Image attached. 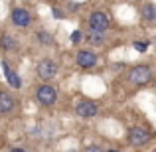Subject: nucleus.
<instances>
[{
  "label": "nucleus",
  "instance_id": "1",
  "mask_svg": "<svg viewBox=\"0 0 156 152\" xmlns=\"http://www.w3.org/2000/svg\"><path fill=\"white\" fill-rule=\"evenodd\" d=\"M152 79H154L152 67L146 65V63H136L126 71V81H129L130 85H136V87H144V85H148Z\"/></svg>",
  "mask_w": 156,
  "mask_h": 152
},
{
  "label": "nucleus",
  "instance_id": "2",
  "mask_svg": "<svg viewBox=\"0 0 156 152\" xmlns=\"http://www.w3.org/2000/svg\"><path fill=\"white\" fill-rule=\"evenodd\" d=\"M34 97H36V103L40 107H53L57 103V99H59V93H57V89L53 87L50 81H42L36 87Z\"/></svg>",
  "mask_w": 156,
  "mask_h": 152
},
{
  "label": "nucleus",
  "instance_id": "3",
  "mask_svg": "<svg viewBox=\"0 0 156 152\" xmlns=\"http://www.w3.org/2000/svg\"><path fill=\"white\" fill-rule=\"evenodd\" d=\"M126 140H129V144L133 148H144V146H148L152 142V133L142 125H134L129 129Z\"/></svg>",
  "mask_w": 156,
  "mask_h": 152
},
{
  "label": "nucleus",
  "instance_id": "4",
  "mask_svg": "<svg viewBox=\"0 0 156 152\" xmlns=\"http://www.w3.org/2000/svg\"><path fill=\"white\" fill-rule=\"evenodd\" d=\"M87 28L95 34H107V30L111 28V16L105 10H93L87 18Z\"/></svg>",
  "mask_w": 156,
  "mask_h": 152
},
{
  "label": "nucleus",
  "instance_id": "5",
  "mask_svg": "<svg viewBox=\"0 0 156 152\" xmlns=\"http://www.w3.org/2000/svg\"><path fill=\"white\" fill-rule=\"evenodd\" d=\"M57 71H59V65L53 57H42L36 63V75L42 81H51L57 75Z\"/></svg>",
  "mask_w": 156,
  "mask_h": 152
},
{
  "label": "nucleus",
  "instance_id": "6",
  "mask_svg": "<svg viewBox=\"0 0 156 152\" xmlns=\"http://www.w3.org/2000/svg\"><path fill=\"white\" fill-rule=\"evenodd\" d=\"M20 111V103L16 95L8 89H0V117H8Z\"/></svg>",
  "mask_w": 156,
  "mask_h": 152
},
{
  "label": "nucleus",
  "instance_id": "7",
  "mask_svg": "<svg viewBox=\"0 0 156 152\" xmlns=\"http://www.w3.org/2000/svg\"><path fill=\"white\" fill-rule=\"evenodd\" d=\"M73 111L79 118H95L99 115V103L93 99H79L73 107Z\"/></svg>",
  "mask_w": 156,
  "mask_h": 152
},
{
  "label": "nucleus",
  "instance_id": "8",
  "mask_svg": "<svg viewBox=\"0 0 156 152\" xmlns=\"http://www.w3.org/2000/svg\"><path fill=\"white\" fill-rule=\"evenodd\" d=\"M10 22L14 24L16 28H22V30H26V28L32 26V22H34V18H32L30 10L24 6H14L10 10Z\"/></svg>",
  "mask_w": 156,
  "mask_h": 152
},
{
  "label": "nucleus",
  "instance_id": "9",
  "mask_svg": "<svg viewBox=\"0 0 156 152\" xmlns=\"http://www.w3.org/2000/svg\"><path fill=\"white\" fill-rule=\"evenodd\" d=\"M75 63H77V67H81V69H93V67H97L99 65V55H97L93 50H79L75 53Z\"/></svg>",
  "mask_w": 156,
  "mask_h": 152
},
{
  "label": "nucleus",
  "instance_id": "10",
  "mask_svg": "<svg viewBox=\"0 0 156 152\" xmlns=\"http://www.w3.org/2000/svg\"><path fill=\"white\" fill-rule=\"evenodd\" d=\"M18 50H20V42H18V38H14V36L8 34V32L0 34V51H4V53H12V51H18Z\"/></svg>",
  "mask_w": 156,
  "mask_h": 152
},
{
  "label": "nucleus",
  "instance_id": "11",
  "mask_svg": "<svg viewBox=\"0 0 156 152\" xmlns=\"http://www.w3.org/2000/svg\"><path fill=\"white\" fill-rule=\"evenodd\" d=\"M2 69H4V75H6L8 85H10L12 89H16V91H18V89H22V79H20L18 71H14L6 59H2Z\"/></svg>",
  "mask_w": 156,
  "mask_h": 152
},
{
  "label": "nucleus",
  "instance_id": "12",
  "mask_svg": "<svg viewBox=\"0 0 156 152\" xmlns=\"http://www.w3.org/2000/svg\"><path fill=\"white\" fill-rule=\"evenodd\" d=\"M140 18L146 24H154L156 22V4L152 2H142L140 4Z\"/></svg>",
  "mask_w": 156,
  "mask_h": 152
},
{
  "label": "nucleus",
  "instance_id": "13",
  "mask_svg": "<svg viewBox=\"0 0 156 152\" xmlns=\"http://www.w3.org/2000/svg\"><path fill=\"white\" fill-rule=\"evenodd\" d=\"M36 36H38V42L42 44V46H46V48L53 46V36H51V32H48V30H38V32H36Z\"/></svg>",
  "mask_w": 156,
  "mask_h": 152
},
{
  "label": "nucleus",
  "instance_id": "14",
  "mask_svg": "<svg viewBox=\"0 0 156 152\" xmlns=\"http://www.w3.org/2000/svg\"><path fill=\"white\" fill-rule=\"evenodd\" d=\"M133 46H134V50L140 51V53H144L146 50H148V42H134Z\"/></svg>",
  "mask_w": 156,
  "mask_h": 152
},
{
  "label": "nucleus",
  "instance_id": "15",
  "mask_svg": "<svg viewBox=\"0 0 156 152\" xmlns=\"http://www.w3.org/2000/svg\"><path fill=\"white\" fill-rule=\"evenodd\" d=\"M81 40H83V34H81V30H73V32H71V44H79Z\"/></svg>",
  "mask_w": 156,
  "mask_h": 152
},
{
  "label": "nucleus",
  "instance_id": "16",
  "mask_svg": "<svg viewBox=\"0 0 156 152\" xmlns=\"http://www.w3.org/2000/svg\"><path fill=\"white\" fill-rule=\"evenodd\" d=\"M51 14H53V18H55V20H61V18H63V10H59L57 6L51 8Z\"/></svg>",
  "mask_w": 156,
  "mask_h": 152
},
{
  "label": "nucleus",
  "instance_id": "17",
  "mask_svg": "<svg viewBox=\"0 0 156 152\" xmlns=\"http://www.w3.org/2000/svg\"><path fill=\"white\" fill-rule=\"evenodd\" d=\"M12 152H24V150H26V148H20V146H14V148H10Z\"/></svg>",
  "mask_w": 156,
  "mask_h": 152
},
{
  "label": "nucleus",
  "instance_id": "18",
  "mask_svg": "<svg viewBox=\"0 0 156 152\" xmlns=\"http://www.w3.org/2000/svg\"><path fill=\"white\" fill-rule=\"evenodd\" d=\"M129 2H140V0H129Z\"/></svg>",
  "mask_w": 156,
  "mask_h": 152
}]
</instances>
